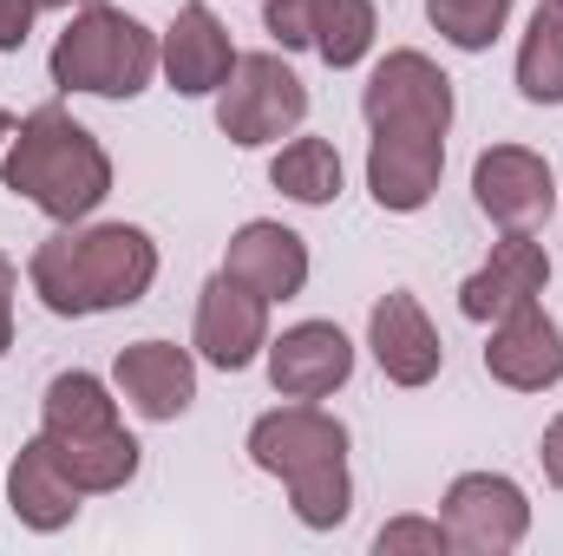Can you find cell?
<instances>
[{"label":"cell","mask_w":563,"mask_h":556,"mask_svg":"<svg viewBox=\"0 0 563 556\" xmlns=\"http://www.w3.org/2000/svg\"><path fill=\"white\" fill-rule=\"evenodd\" d=\"M33 294L59 314V321H86V314H112L151 294L157 281V243L139 223H59L33 263H26Z\"/></svg>","instance_id":"6da1fadb"},{"label":"cell","mask_w":563,"mask_h":556,"mask_svg":"<svg viewBox=\"0 0 563 556\" xmlns=\"http://www.w3.org/2000/svg\"><path fill=\"white\" fill-rule=\"evenodd\" d=\"M0 184L53 223H86L112 197V157L66 105H40L13 125Z\"/></svg>","instance_id":"7a4b0ae2"},{"label":"cell","mask_w":563,"mask_h":556,"mask_svg":"<svg viewBox=\"0 0 563 556\" xmlns=\"http://www.w3.org/2000/svg\"><path fill=\"white\" fill-rule=\"evenodd\" d=\"M46 73L59 92H92V99H139L144 86L157 79V33L144 26L139 13L86 0L66 33L46 53Z\"/></svg>","instance_id":"3957f363"},{"label":"cell","mask_w":563,"mask_h":556,"mask_svg":"<svg viewBox=\"0 0 563 556\" xmlns=\"http://www.w3.org/2000/svg\"><path fill=\"white\" fill-rule=\"evenodd\" d=\"M308 119V86L282 53H236L223 92H217V132L243 151L282 144Z\"/></svg>","instance_id":"277c9868"},{"label":"cell","mask_w":563,"mask_h":556,"mask_svg":"<svg viewBox=\"0 0 563 556\" xmlns=\"http://www.w3.org/2000/svg\"><path fill=\"white\" fill-rule=\"evenodd\" d=\"M263 26L282 53H314L321 66L347 73L374 53L380 13L374 0H263Z\"/></svg>","instance_id":"5b68a950"},{"label":"cell","mask_w":563,"mask_h":556,"mask_svg":"<svg viewBox=\"0 0 563 556\" xmlns=\"http://www.w3.org/2000/svg\"><path fill=\"white\" fill-rule=\"evenodd\" d=\"M439 524H445L452 551L505 556V551H518L525 531H531V498H525V485L505 478V471H465V478L445 485Z\"/></svg>","instance_id":"8992f818"},{"label":"cell","mask_w":563,"mask_h":556,"mask_svg":"<svg viewBox=\"0 0 563 556\" xmlns=\"http://www.w3.org/2000/svg\"><path fill=\"white\" fill-rule=\"evenodd\" d=\"M361 119H367V132H439L445 138L452 132V79L426 53L400 46L367 73Z\"/></svg>","instance_id":"52a82bcc"},{"label":"cell","mask_w":563,"mask_h":556,"mask_svg":"<svg viewBox=\"0 0 563 556\" xmlns=\"http://www.w3.org/2000/svg\"><path fill=\"white\" fill-rule=\"evenodd\" d=\"M472 203L498 230H544L558 210V177L531 144H492L472 164Z\"/></svg>","instance_id":"ba28073f"},{"label":"cell","mask_w":563,"mask_h":556,"mask_svg":"<svg viewBox=\"0 0 563 556\" xmlns=\"http://www.w3.org/2000/svg\"><path fill=\"white\" fill-rule=\"evenodd\" d=\"M269 308L276 301H263L256 288H243L236 276H217L203 281V294H197V354L210 360V367H223V374H243V367H256L263 360V347H269Z\"/></svg>","instance_id":"9c48e42d"},{"label":"cell","mask_w":563,"mask_h":556,"mask_svg":"<svg viewBox=\"0 0 563 556\" xmlns=\"http://www.w3.org/2000/svg\"><path fill=\"white\" fill-rule=\"evenodd\" d=\"M334 458H347V425L334 413H321L314 400H288V407L250 425V465L282 478V485L314 471V465H334Z\"/></svg>","instance_id":"30bf717a"},{"label":"cell","mask_w":563,"mask_h":556,"mask_svg":"<svg viewBox=\"0 0 563 556\" xmlns=\"http://www.w3.org/2000/svg\"><path fill=\"white\" fill-rule=\"evenodd\" d=\"M236 66V46H230V26L203 7V0H184L177 20L157 33V73L177 99H217L223 79Z\"/></svg>","instance_id":"8fae6325"},{"label":"cell","mask_w":563,"mask_h":556,"mask_svg":"<svg viewBox=\"0 0 563 556\" xmlns=\"http://www.w3.org/2000/svg\"><path fill=\"white\" fill-rule=\"evenodd\" d=\"M544 288H551V256H544L538 230H505V243H492V256L459 281V314L492 327L498 314L538 301Z\"/></svg>","instance_id":"7c38bea8"},{"label":"cell","mask_w":563,"mask_h":556,"mask_svg":"<svg viewBox=\"0 0 563 556\" xmlns=\"http://www.w3.org/2000/svg\"><path fill=\"white\" fill-rule=\"evenodd\" d=\"M485 374L511 393H551L563 380V327L544 314V301H525V308L492 321Z\"/></svg>","instance_id":"4fadbf2b"},{"label":"cell","mask_w":563,"mask_h":556,"mask_svg":"<svg viewBox=\"0 0 563 556\" xmlns=\"http://www.w3.org/2000/svg\"><path fill=\"white\" fill-rule=\"evenodd\" d=\"M269 360V387L282 400H328L334 387L354 380V341L334 321H295L282 327V341L263 347Z\"/></svg>","instance_id":"5bb4252c"},{"label":"cell","mask_w":563,"mask_h":556,"mask_svg":"<svg viewBox=\"0 0 563 556\" xmlns=\"http://www.w3.org/2000/svg\"><path fill=\"white\" fill-rule=\"evenodd\" d=\"M445 138L439 132H374L367 138V190L387 216H413L439 197Z\"/></svg>","instance_id":"9a60e30c"},{"label":"cell","mask_w":563,"mask_h":556,"mask_svg":"<svg viewBox=\"0 0 563 556\" xmlns=\"http://www.w3.org/2000/svg\"><path fill=\"white\" fill-rule=\"evenodd\" d=\"M367 347H374V360H380V374H387L394 387H432L439 367H445V341H439V327L426 321L420 294H407V288H394V294L374 301V314H367Z\"/></svg>","instance_id":"2e32d148"},{"label":"cell","mask_w":563,"mask_h":556,"mask_svg":"<svg viewBox=\"0 0 563 556\" xmlns=\"http://www.w3.org/2000/svg\"><path fill=\"white\" fill-rule=\"evenodd\" d=\"M112 387L119 400L139 419H184L197 400V360L177 347V341H132L119 347V367H112Z\"/></svg>","instance_id":"e0dca14e"},{"label":"cell","mask_w":563,"mask_h":556,"mask_svg":"<svg viewBox=\"0 0 563 556\" xmlns=\"http://www.w3.org/2000/svg\"><path fill=\"white\" fill-rule=\"evenodd\" d=\"M223 276H236L243 288H256L263 301H295L308 288V243L288 230V223H243L223 249Z\"/></svg>","instance_id":"ac0fdd59"},{"label":"cell","mask_w":563,"mask_h":556,"mask_svg":"<svg viewBox=\"0 0 563 556\" xmlns=\"http://www.w3.org/2000/svg\"><path fill=\"white\" fill-rule=\"evenodd\" d=\"M79 485L66 478V465H59V452H53V438L40 432V438H26L20 445V458H13V471H7V504H13V518L26 524V531H40V537H53V531H66L73 518H79Z\"/></svg>","instance_id":"d6986e66"},{"label":"cell","mask_w":563,"mask_h":556,"mask_svg":"<svg viewBox=\"0 0 563 556\" xmlns=\"http://www.w3.org/2000/svg\"><path fill=\"white\" fill-rule=\"evenodd\" d=\"M66 478L86 491V498H106V491H125L139 478L144 445L125 432V425H106V432H79V438H53Z\"/></svg>","instance_id":"ffe728a7"},{"label":"cell","mask_w":563,"mask_h":556,"mask_svg":"<svg viewBox=\"0 0 563 556\" xmlns=\"http://www.w3.org/2000/svg\"><path fill=\"white\" fill-rule=\"evenodd\" d=\"M119 425V400L99 374H53L40 393V432L46 438H79V432H106Z\"/></svg>","instance_id":"44dd1931"},{"label":"cell","mask_w":563,"mask_h":556,"mask_svg":"<svg viewBox=\"0 0 563 556\" xmlns=\"http://www.w3.org/2000/svg\"><path fill=\"white\" fill-rule=\"evenodd\" d=\"M518 92L531 105H563V0H538L518 46Z\"/></svg>","instance_id":"7402d4cb"},{"label":"cell","mask_w":563,"mask_h":556,"mask_svg":"<svg viewBox=\"0 0 563 556\" xmlns=\"http://www.w3.org/2000/svg\"><path fill=\"white\" fill-rule=\"evenodd\" d=\"M269 184H276L282 197L321 210V203L341 197V151L328 138H288L276 157H269Z\"/></svg>","instance_id":"603a6c76"},{"label":"cell","mask_w":563,"mask_h":556,"mask_svg":"<svg viewBox=\"0 0 563 556\" xmlns=\"http://www.w3.org/2000/svg\"><path fill=\"white\" fill-rule=\"evenodd\" d=\"M288 511H295V524H308V531H334V524H347V511H354L347 458H334V465H314V471L288 478Z\"/></svg>","instance_id":"cb8c5ba5"},{"label":"cell","mask_w":563,"mask_h":556,"mask_svg":"<svg viewBox=\"0 0 563 556\" xmlns=\"http://www.w3.org/2000/svg\"><path fill=\"white\" fill-rule=\"evenodd\" d=\"M511 7H518V0H426V20L439 26L445 46H459V53H485V46L505 33Z\"/></svg>","instance_id":"d4e9b609"},{"label":"cell","mask_w":563,"mask_h":556,"mask_svg":"<svg viewBox=\"0 0 563 556\" xmlns=\"http://www.w3.org/2000/svg\"><path fill=\"white\" fill-rule=\"evenodd\" d=\"M374 551H380V556H400V551L445 556V551H452V537H445V524H439V518H394V524H380Z\"/></svg>","instance_id":"484cf974"},{"label":"cell","mask_w":563,"mask_h":556,"mask_svg":"<svg viewBox=\"0 0 563 556\" xmlns=\"http://www.w3.org/2000/svg\"><path fill=\"white\" fill-rule=\"evenodd\" d=\"M33 0H0V53H20L26 46V33H33Z\"/></svg>","instance_id":"4316f807"},{"label":"cell","mask_w":563,"mask_h":556,"mask_svg":"<svg viewBox=\"0 0 563 556\" xmlns=\"http://www.w3.org/2000/svg\"><path fill=\"white\" fill-rule=\"evenodd\" d=\"M538 465H544V478L563 491V413L544 425V438H538Z\"/></svg>","instance_id":"83f0119b"},{"label":"cell","mask_w":563,"mask_h":556,"mask_svg":"<svg viewBox=\"0 0 563 556\" xmlns=\"http://www.w3.org/2000/svg\"><path fill=\"white\" fill-rule=\"evenodd\" d=\"M13 288H20V269L0 256V360H7V347H13Z\"/></svg>","instance_id":"f1b7e54d"},{"label":"cell","mask_w":563,"mask_h":556,"mask_svg":"<svg viewBox=\"0 0 563 556\" xmlns=\"http://www.w3.org/2000/svg\"><path fill=\"white\" fill-rule=\"evenodd\" d=\"M13 125H20V119H13V112H0V144L13 138Z\"/></svg>","instance_id":"f546056e"},{"label":"cell","mask_w":563,"mask_h":556,"mask_svg":"<svg viewBox=\"0 0 563 556\" xmlns=\"http://www.w3.org/2000/svg\"><path fill=\"white\" fill-rule=\"evenodd\" d=\"M33 7H40V13H46V7H86V0H33Z\"/></svg>","instance_id":"4dcf8cb0"}]
</instances>
